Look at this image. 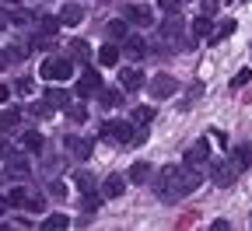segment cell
<instances>
[{
    "mask_svg": "<svg viewBox=\"0 0 252 231\" xmlns=\"http://www.w3.org/2000/svg\"><path fill=\"white\" fill-rule=\"evenodd\" d=\"M228 35H235V21L228 18V21H220V28L214 32V42H224Z\"/></svg>",
    "mask_w": 252,
    "mask_h": 231,
    "instance_id": "obj_26",
    "label": "cell"
},
{
    "mask_svg": "<svg viewBox=\"0 0 252 231\" xmlns=\"http://www.w3.org/2000/svg\"><path fill=\"white\" fill-rule=\"evenodd\" d=\"M46 189H49V193L56 196V200H63V196H67V186H63V182H56V179H53V182H49Z\"/></svg>",
    "mask_w": 252,
    "mask_h": 231,
    "instance_id": "obj_34",
    "label": "cell"
},
{
    "mask_svg": "<svg viewBox=\"0 0 252 231\" xmlns=\"http://www.w3.org/2000/svg\"><path fill=\"white\" fill-rule=\"evenodd\" d=\"M119 56H123V49H119V46H112V42H105V46L98 49V63H102V67H116Z\"/></svg>",
    "mask_w": 252,
    "mask_h": 231,
    "instance_id": "obj_13",
    "label": "cell"
},
{
    "mask_svg": "<svg viewBox=\"0 0 252 231\" xmlns=\"http://www.w3.org/2000/svg\"><path fill=\"white\" fill-rule=\"evenodd\" d=\"M18 123H21V112L18 109H4V112H0V133H11Z\"/></svg>",
    "mask_w": 252,
    "mask_h": 231,
    "instance_id": "obj_18",
    "label": "cell"
},
{
    "mask_svg": "<svg viewBox=\"0 0 252 231\" xmlns=\"http://www.w3.org/2000/svg\"><path fill=\"white\" fill-rule=\"evenodd\" d=\"M231 161H235L238 168L245 172L249 165H252V144H242V147H235V158H231Z\"/></svg>",
    "mask_w": 252,
    "mask_h": 231,
    "instance_id": "obj_22",
    "label": "cell"
},
{
    "mask_svg": "<svg viewBox=\"0 0 252 231\" xmlns=\"http://www.w3.org/2000/svg\"><path fill=\"white\" fill-rule=\"evenodd\" d=\"M7 4H18V0H7Z\"/></svg>",
    "mask_w": 252,
    "mask_h": 231,
    "instance_id": "obj_45",
    "label": "cell"
},
{
    "mask_svg": "<svg viewBox=\"0 0 252 231\" xmlns=\"http://www.w3.org/2000/svg\"><path fill=\"white\" fill-rule=\"evenodd\" d=\"M25 207H28V210H42V200H39V196H28Z\"/></svg>",
    "mask_w": 252,
    "mask_h": 231,
    "instance_id": "obj_38",
    "label": "cell"
},
{
    "mask_svg": "<svg viewBox=\"0 0 252 231\" xmlns=\"http://www.w3.org/2000/svg\"><path fill=\"white\" fill-rule=\"evenodd\" d=\"M249 77H252V70H238V74H235V77H231V88H235V91H238V88H242V84H249Z\"/></svg>",
    "mask_w": 252,
    "mask_h": 231,
    "instance_id": "obj_33",
    "label": "cell"
},
{
    "mask_svg": "<svg viewBox=\"0 0 252 231\" xmlns=\"http://www.w3.org/2000/svg\"><path fill=\"white\" fill-rule=\"evenodd\" d=\"M102 137H112V140H123V144H133V130H130V123H123V119H109V123H102V130H98Z\"/></svg>",
    "mask_w": 252,
    "mask_h": 231,
    "instance_id": "obj_3",
    "label": "cell"
},
{
    "mask_svg": "<svg viewBox=\"0 0 252 231\" xmlns=\"http://www.w3.org/2000/svg\"><path fill=\"white\" fill-rule=\"evenodd\" d=\"M63 112H67V119H70V123H84V119H88V109H84L81 102H77V105L70 102V105H67V109H63Z\"/></svg>",
    "mask_w": 252,
    "mask_h": 231,
    "instance_id": "obj_24",
    "label": "cell"
},
{
    "mask_svg": "<svg viewBox=\"0 0 252 231\" xmlns=\"http://www.w3.org/2000/svg\"><path fill=\"white\" fill-rule=\"evenodd\" d=\"M179 4H182V0H158V7H161L165 14H168V11H179Z\"/></svg>",
    "mask_w": 252,
    "mask_h": 231,
    "instance_id": "obj_36",
    "label": "cell"
},
{
    "mask_svg": "<svg viewBox=\"0 0 252 231\" xmlns=\"http://www.w3.org/2000/svg\"><path fill=\"white\" fill-rule=\"evenodd\" d=\"M200 189V175L193 168H161V179H158V196L161 200H179L186 193Z\"/></svg>",
    "mask_w": 252,
    "mask_h": 231,
    "instance_id": "obj_1",
    "label": "cell"
},
{
    "mask_svg": "<svg viewBox=\"0 0 252 231\" xmlns=\"http://www.w3.org/2000/svg\"><path fill=\"white\" fill-rule=\"evenodd\" d=\"M207 158H210V144L207 140H196L193 147L186 151V165H203Z\"/></svg>",
    "mask_w": 252,
    "mask_h": 231,
    "instance_id": "obj_10",
    "label": "cell"
},
{
    "mask_svg": "<svg viewBox=\"0 0 252 231\" xmlns=\"http://www.w3.org/2000/svg\"><path fill=\"white\" fill-rule=\"evenodd\" d=\"M11 210V200H7V196H0V214H7Z\"/></svg>",
    "mask_w": 252,
    "mask_h": 231,
    "instance_id": "obj_43",
    "label": "cell"
},
{
    "mask_svg": "<svg viewBox=\"0 0 252 231\" xmlns=\"http://www.w3.org/2000/svg\"><path fill=\"white\" fill-rule=\"evenodd\" d=\"M7 53H11V60H25L28 56V46H11Z\"/></svg>",
    "mask_w": 252,
    "mask_h": 231,
    "instance_id": "obj_37",
    "label": "cell"
},
{
    "mask_svg": "<svg viewBox=\"0 0 252 231\" xmlns=\"http://www.w3.org/2000/svg\"><path fill=\"white\" fill-rule=\"evenodd\" d=\"M210 137L217 140V147H228V137H224V133H217V130H214V133H210Z\"/></svg>",
    "mask_w": 252,
    "mask_h": 231,
    "instance_id": "obj_40",
    "label": "cell"
},
{
    "mask_svg": "<svg viewBox=\"0 0 252 231\" xmlns=\"http://www.w3.org/2000/svg\"><path fill=\"white\" fill-rule=\"evenodd\" d=\"M14 91H21V95H28V91H32V81H28V77H21V81L14 84Z\"/></svg>",
    "mask_w": 252,
    "mask_h": 231,
    "instance_id": "obj_39",
    "label": "cell"
},
{
    "mask_svg": "<svg viewBox=\"0 0 252 231\" xmlns=\"http://www.w3.org/2000/svg\"><path fill=\"white\" fill-rule=\"evenodd\" d=\"M105 35H109V39H119V42H123L126 35H130V28H126V21H123V18H116V21H109V25H105Z\"/></svg>",
    "mask_w": 252,
    "mask_h": 231,
    "instance_id": "obj_20",
    "label": "cell"
},
{
    "mask_svg": "<svg viewBox=\"0 0 252 231\" xmlns=\"http://www.w3.org/2000/svg\"><path fill=\"white\" fill-rule=\"evenodd\" d=\"M32 112H35V116H53L56 105H49V102H35V105H32Z\"/></svg>",
    "mask_w": 252,
    "mask_h": 231,
    "instance_id": "obj_32",
    "label": "cell"
},
{
    "mask_svg": "<svg viewBox=\"0 0 252 231\" xmlns=\"http://www.w3.org/2000/svg\"><path fill=\"white\" fill-rule=\"evenodd\" d=\"M60 21H63V25H70V28L81 25V21H84V7H81V4H67V7L60 11Z\"/></svg>",
    "mask_w": 252,
    "mask_h": 231,
    "instance_id": "obj_12",
    "label": "cell"
},
{
    "mask_svg": "<svg viewBox=\"0 0 252 231\" xmlns=\"http://www.w3.org/2000/svg\"><path fill=\"white\" fill-rule=\"evenodd\" d=\"M7 98H11V88H7V84H0V105H4Z\"/></svg>",
    "mask_w": 252,
    "mask_h": 231,
    "instance_id": "obj_42",
    "label": "cell"
},
{
    "mask_svg": "<svg viewBox=\"0 0 252 231\" xmlns=\"http://www.w3.org/2000/svg\"><path fill=\"white\" fill-rule=\"evenodd\" d=\"M42 228H70V217L67 214H49Z\"/></svg>",
    "mask_w": 252,
    "mask_h": 231,
    "instance_id": "obj_29",
    "label": "cell"
},
{
    "mask_svg": "<svg viewBox=\"0 0 252 231\" xmlns=\"http://www.w3.org/2000/svg\"><path fill=\"white\" fill-rule=\"evenodd\" d=\"M238 172H242V168H238L235 161H217V165H214V182H217V186H231Z\"/></svg>",
    "mask_w": 252,
    "mask_h": 231,
    "instance_id": "obj_5",
    "label": "cell"
},
{
    "mask_svg": "<svg viewBox=\"0 0 252 231\" xmlns=\"http://www.w3.org/2000/svg\"><path fill=\"white\" fill-rule=\"evenodd\" d=\"M28 161L21 158V154H14V158H7V175H14V179H28Z\"/></svg>",
    "mask_w": 252,
    "mask_h": 231,
    "instance_id": "obj_15",
    "label": "cell"
},
{
    "mask_svg": "<svg viewBox=\"0 0 252 231\" xmlns=\"http://www.w3.org/2000/svg\"><path fill=\"white\" fill-rule=\"evenodd\" d=\"M151 119H154V109H151V105H137V109H133V123L144 126V123H151Z\"/></svg>",
    "mask_w": 252,
    "mask_h": 231,
    "instance_id": "obj_27",
    "label": "cell"
},
{
    "mask_svg": "<svg viewBox=\"0 0 252 231\" xmlns=\"http://www.w3.org/2000/svg\"><path fill=\"white\" fill-rule=\"evenodd\" d=\"M126 21H133V25H140V28H151V25H154V14H151V7L137 4V7L126 11Z\"/></svg>",
    "mask_w": 252,
    "mask_h": 231,
    "instance_id": "obj_9",
    "label": "cell"
},
{
    "mask_svg": "<svg viewBox=\"0 0 252 231\" xmlns=\"http://www.w3.org/2000/svg\"><path fill=\"white\" fill-rule=\"evenodd\" d=\"M14 154H18V151H14L7 140H0V161H7V158H14Z\"/></svg>",
    "mask_w": 252,
    "mask_h": 231,
    "instance_id": "obj_35",
    "label": "cell"
},
{
    "mask_svg": "<svg viewBox=\"0 0 252 231\" xmlns=\"http://www.w3.org/2000/svg\"><path fill=\"white\" fill-rule=\"evenodd\" d=\"M67 147L84 161V158H91V140H84V137H67Z\"/></svg>",
    "mask_w": 252,
    "mask_h": 231,
    "instance_id": "obj_19",
    "label": "cell"
},
{
    "mask_svg": "<svg viewBox=\"0 0 252 231\" xmlns=\"http://www.w3.org/2000/svg\"><path fill=\"white\" fill-rule=\"evenodd\" d=\"M182 28H186V18H182L179 11H168V14H165V21H161V39L175 42V39L182 35Z\"/></svg>",
    "mask_w": 252,
    "mask_h": 231,
    "instance_id": "obj_4",
    "label": "cell"
},
{
    "mask_svg": "<svg viewBox=\"0 0 252 231\" xmlns=\"http://www.w3.org/2000/svg\"><path fill=\"white\" fill-rule=\"evenodd\" d=\"M60 25H63V21H60V18H53V14H46V18H42V32H46V35H53Z\"/></svg>",
    "mask_w": 252,
    "mask_h": 231,
    "instance_id": "obj_31",
    "label": "cell"
},
{
    "mask_svg": "<svg viewBox=\"0 0 252 231\" xmlns=\"http://www.w3.org/2000/svg\"><path fill=\"white\" fill-rule=\"evenodd\" d=\"M98 102H102V105H109V109H116V105L123 102V95H119L116 88H102V95H98Z\"/></svg>",
    "mask_w": 252,
    "mask_h": 231,
    "instance_id": "obj_23",
    "label": "cell"
},
{
    "mask_svg": "<svg viewBox=\"0 0 252 231\" xmlns=\"http://www.w3.org/2000/svg\"><path fill=\"white\" fill-rule=\"evenodd\" d=\"M39 77L42 81H70L74 77V63L70 60H63V56H46L42 60V67H39Z\"/></svg>",
    "mask_w": 252,
    "mask_h": 231,
    "instance_id": "obj_2",
    "label": "cell"
},
{
    "mask_svg": "<svg viewBox=\"0 0 252 231\" xmlns=\"http://www.w3.org/2000/svg\"><path fill=\"white\" fill-rule=\"evenodd\" d=\"M7 63H11V53H0V70H4Z\"/></svg>",
    "mask_w": 252,
    "mask_h": 231,
    "instance_id": "obj_44",
    "label": "cell"
},
{
    "mask_svg": "<svg viewBox=\"0 0 252 231\" xmlns=\"http://www.w3.org/2000/svg\"><path fill=\"white\" fill-rule=\"evenodd\" d=\"M119 81H123L126 91H137V88H144V70H133V67H130V70L119 74Z\"/></svg>",
    "mask_w": 252,
    "mask_h": 231,
    "instance_id": "obj_14",
    "label": "cell"
},
{
    "mask_svg": "<svg viewBox=\"0 0 252 231\" xmlns=\"http://www.w3.org/2000/svg\"><path fill=\"white\" fill-rule=\"evenodd\" d=\"M175 77H168V74H158L154 81H151V95L154 98H168V95H175Z\"/></svg>",
    "mask_w": 252,
    "mask_h": 231,
    "instance_id": "obj_6",
    "label": "cell"
},
{
    "mask_svg": "<svg viewBox=\"0 0 252 231\" xmlns=\"http://www.w3.org/2000/svg\"><path fill=\"white\" fill-rule=\"evenodd\" d=\"M21 147H25V151H32V154H39V151L46 147V140H42V133H35V130H28V133L21 137Z\"/></svg>",
    "mask_w": 252,
    "mask_h": 231,
    "instance_id": "obj_17",
    "label": "cell"
},
{
    "mask_svg": "<svg viewBox=\"0 0 252 231\" xmlns=\"http://www.w3.org/2000/svg\"><path fill=\"white\" fill-rule=\"evenodd\" d=\"M74 182H77V189L88 196V193H94V179L88 175V172H81V175H74Z\"/></svg>",
    "mask_w": 252,
    "mask_h": 231,
    "instance_id": "obj_28",
    "label": "cell"
},
{
    "mask_svg": "<svg viewBox=\"0 0 252 231\" xmlns=\"http://www.w3.org/2000/svg\"><path fill=\"white\" fill-rule=\"evenodd\" d=\"M193 35H196V39L214 35V21H210V14H196V18H193Z\"/></svg>",
    "mask_w": 252,
    "mask_h": 231,
    "instance_id": "obj_16",
    "label": "cell"
},
{
    "mask_svg": "<svg viewBox=\"0 0 252 231\" xmlns=\"http://www.w3.org/2000/svg\"><path fill=\"white\" fill-rule=\"evenodd\" d=\"M144 53H147V46H144V39H140V35H126V39H123V56H130V60H144Z\"/></svg>",
    "mask_w": 252,
    "mask_h": 231,
    "instance_id": "obj_8",
    "label": "cell"
},
{
    "mask_svg": "<svg viewBox=\"0 0 252 231\" xmlns=\"http://www.w3.org/2000/svg\"><path fill=\"white\" fill-rule=\"evenodd\" d=\"M217 7H220V0H203V11H207V14L217 11Z\"/></svg>",
    "mask_w": 252,
    "mask_h": 231,
    "instance_id": "obj_41",
    "label": "cell"
},
{
    "mask_svg": "<svg viewBox=\"0 0 252 231\" xmlns=\"http://www.w3.org/2000/svg\"><path fill=\"white\" fill-rule=\"evenodd\" d=\"M98 88H102V74H98V70H84L81 81H77V98H84V95H91V91H98Z\"/></svg>",
    "mask_w": 252,
    "mask_h": 231,
    "instance_id": "obj_7",
    "label": "cell"
},
{
    "mask_svg": "<svg viewBox=\"0 0 252 231\" xmlns=\"http://www.w3.org/2000/svg\"><path fill=\"white\" fill-rule=\"evenodd\" d=\"M130 179H133V182H144V179H151V165H147V161H137L133 168H130Z\"/></svg>",
    "mask_w": 252,
    "mask_h": 231,
    "instance_id": "obj_25",
    "label": "cell"
},
{
    "mask_svg": "<svg viewBox=\"0 0 252 231\" xmlns=\"http://www.w3.org/2000/svg\"><path fill=\"white\" fill-rule=\"evenodd\" d=\"M46 102L56 105V109H67V105H70V95L60 91V88H49V91H46Z\"/></svg>",
    "mask_w": 252,
    "mask_h": 231,
    "instance_id": "obj_21",
    "label": "cell"
},
{
    "mask_svg": "<svg viewBox=\"0 0 252 231\" xmlns=\"http://www.w3.org/2000/svg\"><path fill=\"white\" fill-rule=\"evenodd\" d=\"M123 193H126V179L123 175H109L102 182V196H109V200H116V196H123Z\"/></svg>",
    "mask_w": 252,
    "mask_h": 231,
    "instance_id": "obj_11",
    "label": "cell"
},
{
    "mask_svg": "<svg viewBox=\"0 0 252 231\" xmlns=\"http://www.w3.org/2000/svg\"><path fill=\"white\" fill-rule=\"evenodd\" d=\"M7 200H11V207H25V200H28V193H25L21 186H14V189H11V196H7Z\"/></svg>",
    "mask_w": 252,
    "mask_h": 231,
    "instance_id": "obj_30",
    "label": "cell"
}]
</instances>
